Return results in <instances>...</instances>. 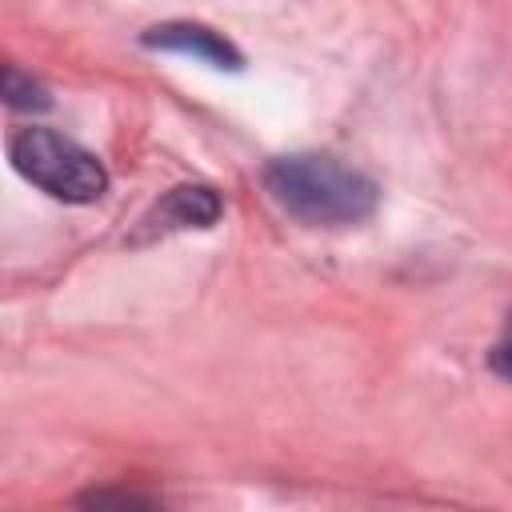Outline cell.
I'll return each instance as SVG.
<instances>
[{
	"label": "cell",
	"mask_w": 512,
	"mask_h": 512,
	"mask_svg": "<svg viewBox=\"0 0 512 512\" xmlns=\"http://www.w3.org/2000/svg\"><path fill=\"white\" fill-rule=\"evenodd\" d=\"M264 188L288 216L312 228L360 224L376 212V200H380V188L372 176L320 152H296V156L272 160L264 168Z\"/></svg>",
	"instance_id": "6da1fadb"
},
{
	"label": "cell",
	"mask_w": 512,
	"mask_h": 512,
	"mask_svg": "<svg viewBox=\"0 0 512 512\" xmlns=\"http://www.w3.org/2000/svg\"><path fill=\"white\" fill-rule=\"evenodd\" d=\"M8 156L28 184L64 204H92L108 188V172L96 152H88L72 136H60L56 128H20L8 140Z\"/></svg>",
	"instance_id": "7a4b0ae2"
},
{
	"label": "cell",
	"mask_w": 512,
	"mask_h": 512,
	"mask_svg": "<svg viewBox=\"0 0 512 512\" xmlns=\"http://www.w3.org/2000/svg\"><path fill=\"white\" fill-rule=\"evenodd\" d=\"M148 48H160V52H184V56H196V60H208L216 68H240L244 56L220 36L212 32L208 24H192V20H172V24H156L140 36Z\"/></svg>",
	"instance_id": "3957f363"
},
{
	"label": "cell",
	"mask_w": 512,
	"mask_h": 512,
	"mask_svg": "<svg viewBox=\"0 0 512 512\" xmlns=\"http://www.w3.org/2000/svg\"><path fill=\"white\" fill-rule=\"evenodd\" d=\"M216 220H220V196L208 184H180L152 208L144 224L172 232V228H208Z\"/></svg>",
	"instance_id": "277c9868"
},
{
	"label": "cell",
	"mask_w": 512,
	"mask_h": 512,
	"mask_svg": "<svg viewBox=\"0 0 512 512\" xmlns=\"http://www.w3.org/2000/svg\"><path fill=\"white\" fill-rule=\"evenodd\" d=\"M4 100L12 104V108H20V112H40V108H48L52 104V96H48V88L40 84V80H32V76H24L20 68H4Z\"/></svg>",
	"instance_id": "5b68a950"
},
{
	"label": "cell",
	"mask_w": 512,
	"mask_h": 512,
	"mask_svg": "<svg viewBox=\"0 0 512 512\" xmlns=\"http://www.w3.org/2000/svg\"><path fill=\"white\" fill-rule=\"evenodd\" d=\"M488 364H492V372H496V376L512 380V320H508L504 336L492 344V356H488Z\"/></svg>",
	"instance_id": "8992f818"
}]
</instances>
